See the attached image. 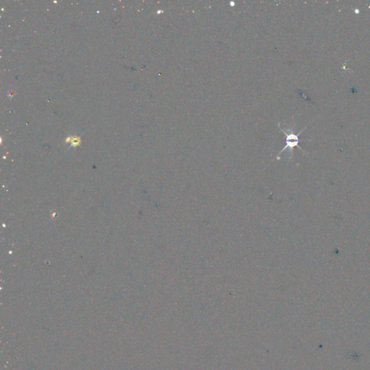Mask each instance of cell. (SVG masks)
Listing matches in <instances>:
<instances>
[{"mask_svg":"<svg viewBox=\"0 0 370 370\" xmlns=\"http://www.w3.org/2000/svg\"><path fill=\"white\" fill-rule=\"evenodd\" d=\"M279 128L280 130L284 132L285 136H286V146H285L284 148L280 151V153L278 154V159H279L280 154L282 153L283 152L285 151L286 149H288V151L290 152L291 157H292V154H293V149L295 147H298L299 149L302 150V148H301L298 145L299 141H300V140L299 139V135H300L301 133L303 132L305 127H304L303 130H301V132H299V134H297L295 133V132H294V129L292 128V127H290V128L287 129L286 130H284V129L281 128L280 127ZM302 151H303V150H302Z\"/></svg>","mask_w":370,"mask_h":370,"instance_id":"obj_1","label":"cell"}]
</instances>
